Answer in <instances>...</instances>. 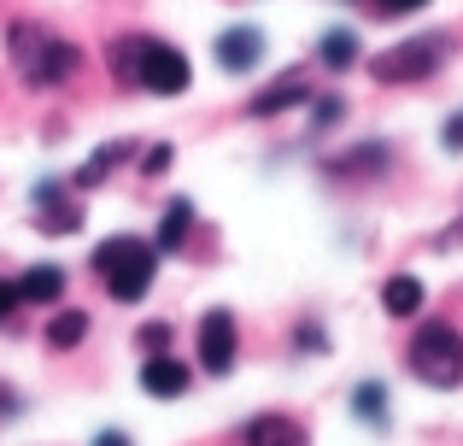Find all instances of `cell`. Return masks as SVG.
<instances>
[{
    "label": "cell",
    "mask_w": 463,
    "mask_h": 446,
    "mask_svg": "<svg viewBox=\"0 0 463 446\" xmlns=\"http://www.w3.org/2000/svg\"><path fill=\"white\" fill-rule=\"evenodd\" d=\"M112 77L170 100V94H188L194 65H188L182 47L158 42V35H124V42H112Z\"/></svg>",
    "instance_id": "cell-1"
},
{
    "label": "cell",
    "mask_w": 463,
    "mask_h": 446,
    "mask_svg": "<svg viewBox=\"0 0 463 446\" xmlns=\"http://www.w3.org/2000/svg\"><path fill=\"white\" fill-rule=\"evenodd\" d=\"M89 264H94V276L106 282V294L124 299V306H136V299H147V288L158 276V247L141 241V235H112V241L94 247Z\"/></svg>",
    "instance_id": "cell-2"
},
{
    "label": "cell",
    "mask_w": 463,
    "mask_h": 446,
    "mask_svg": "<svg viewBox=\"0 0 463 446\" xmlns=\"http://www.w3.org/2000/svg\"><path fill=\"white\" fill-rule=\"evenodd\" d=\"M12 65H18V77L30 82V89H53V82H65V77H77V65H82V53L65 42V35H53V30H42V24H12Z\"/></svg>",
    "instance_id": "cell-3"
},
{
    "label": "cell",
    "mask_w": 463,
    "mask_h": 446,
    "mask_svg": "<svg viewBox=\"0 0 463 446\" xmlns=\"http://www.w3.org/2000/svg\"><path fill=\"white\" fill-rule=\"evenodd\" d=\"M405 365L417 370L429 388H458L463 382V335H458V323H422L417 335H411V346H405Z\"/></svg>",
    "instance_id": "cell-4"
},
{
    "label": "cell",
    "mask_w": 463,
    "mask_h": 446,
    "mask_svg": "<svg viewBox=\"0 0 463 446\" xmlns=\"http://www.w3.org/2000/svg\"><path fill=\"white\" fill-rule=\"evenodd\" d=\"M440 59H446V35H417V42H399L387 53H375L370 77L375 82H422L440 71Z\"/></svg>",
    "instance_id": "cell-5"
},
{
    "label": "cell",
    "mask_w": 463,
    "mask_h": 446,
    "mask_svg": "<svg viewBox=\"0 0 463 446\" xmlns=\"http://www.w3.org/2000/svg\"><path fill=\"white\" fill-rule=\"evenodd\" d=\"M235 358H241L235 311H205V318H200V370H205V376H229Z\"/></svg>",
    "instance_id": "cell-6"
},
{
    "label": "cell",
    "mask_w": 463,
    "mask_h": 446,
    "mask_svg": "<svg viewBox=\"0 0 463 446\" xmlns=\"http://www.w3.org/2000/svg\"><path fill=\"white\" fill-rule=\"evenodd\" d=\"M194 382V370L182 365L176 353H147V365H141V388L153 394V400H182Z\"/></svg>",
    "instance_id": "cell-7"
},
{
    "label": "cell",
    "mask_w": 463,
    "mask_h": 446,
    "mask_svg": "<svg viewBox=\"0 0 463 446\" xmlns=\"http://www.w3.org/2000/svg\"><path fill=\"white\" fill-rule=\"evenodd\" d=\"M212 53H217V65H223V71H235V77H241V71H252L264 59V35L252 30V24H229V30L217 35Z\"/></svg>",
    "instance_id": "cell-8"
},
{
    "label": "cell",
    "mask_w": 463,
    "mask_h": 446,
    "mask_svg": "<svg viewBox=\"0 0 463 446\" xmlns=\"http://www.w3.org/2000/svg\"><path fill=\"white\" fill-rule=\"evenodd\" d=\"M35 223H42L47 235H71V229L82 223V206H71L59 183H42L35 188Z\"/></svg>",
    "instance_id": "cell-9"
},
{
    "label": "cell",
    "mask_w": 463,
    "mask_h": 446,
    "mask_svg": "<svg viewBox=\"0 0 463 446\" xmlns=\"http://www.w3.org/2000/svg\"><path fill=\"white\" fill-rule=\"evenodd\" d=\"M18 299L24 306H59V299H65V270H59V264H30V270L18 276Z\"/></svg>",
    "instance_id": "cell-10"
},
{
    "label": "cell",
    "mask_w": 463,
    "mask_h": 446,
    "mask_svg": "<svg viewBox=\"0 0 463 446\" xmlns=\"http://www.w3.org/2000/svg\"><path fill=\"white\" fill-rule=\"evenodd\" d=\"M422 299H429V288H422V276H411V270H399V276L382 282V311L387 318H417Z\"/></svg>",
    "instance_id": "cell-11"
},
{
    "label": "cell",
    "mask_w": 463,
    "mask_h": 446,
    "mask_svg": "<svg viewBox=\"0 0 463 446\" xmlns=\"http://www.w3.org/2000/svg\"><path fill=\"white\" fill-rule=\"evenodd\" d=\"M241 441H247V446H306V429H299L294 417L270 412V417H252Z\"/></svg>",
    "instance_id": "cell-12"
},
{
    "label": "cell",
    "mask_w": 463,
    "mask_h": 446,
    "mask_svg": "<svg viewBox=\"0 0 463 446\" xmlns=\"http://www.w3.org/2000/svg\"><path fill=\"white\" fill-rule=\"evenodd\" d=\"M188 235H194V200H170L165 218H158L153 247L158 252H182V247H188Z\"/></svg>",
    "instance_id": "cell-13"
},
{
    "label": "cell",
    "mask_w": 463,
    "mask_h": 446,
    "mask_svg": "<svg viewBox=\"0 0 463 446\" xmlns=\"http://www.w3.org/2000/svg\"><path fill=\"white\" fill-rule=\"evenodd\" d=\"M306 100H311V82H306V77H282L276 89H264L259 100L247 106V112H252V118H276V112H288V106H306Z\"/></svg>",
    "instance_id": "cell-14"
},
{
    "label": "cell",
    "mask_w": 463,
    "mask_h": 446,
    "mask_svg": "<svg viewBox=\"0 0 463 446\" xmlns=\"http://www.w3.org/2000/svg\"><path fill=\"white\" fill-rule=\"evenodd\" d=\"M317 65L323 71H352L358 65V35L352 30H328L323 42H317Z\"/></svg>",
    "instance_id": "cell-15"
},
{
    "label": "cell",
    "mask_w": 463,
    "mask_h": 446,
    "mask_svg": "<svg viewBox=\"0 0 463 446\" xmlns=\"http://www.w3.org/2000/svg\"><path fill=\"white\" fill-rule=\"evenodd\" d=\"M89 311H59L53 323H47V346H53V353H71V346H82L89 341Z\"/></svg>",
    "instance_id": "cell-16"
},
{
    "label": "cell",
    "mask_w": 463,
    "mask_h": 446,
    "mask_svg": "<svg viewBox=\"0 0 463 446\" xmlns=\"http://www.w3.org/2000/svg\"><path fill=\"white\" fill-rule=\"evenodd\" d=\"M124 159H129V147H124V141H112V147H100V153H94V159H89V165L77 171V188H100V183H106V176H112V171H118Z\"/></svg>",
    "instance_id": "cell-17"
},
{
    "label": "cell",
    "mask_w": 463,
    "mask_h": 446,
    "mask_svg": "<svg viewBox=\"0 0 463 446\" xmlns=\"http://www.w3.org/2000/svg\"><path fill=\"white\" fill-rule=\"evenodd\" d=\"M352 412H358L364 423L387 429V388H382V382H364V388H352Z\"/></svg>",
    "instance_id": "cell-18"
},
{
    "label": "cell",
    "mask_w": 463,
    "mask_h": 446,
    "mask_svg": "<svg viewBox=\"0 0 463 446\" xmlns=\"http://www.w3.org/2000/svg\"><path fill=\"white\" fill-rule=\"evenodd\" d=\"M387 165V147L382 141H370V147H352L346 159H328V176H346V171H382Z\"/></svg>",
    "instance_id": "cell-19"
},
{
    "label": "cell",
    "mask_w": 463,
    "mask_h": 446,
    "mask_svg": "<svg viewBox=\"0 0 463 446\" xmlns=\"http://www.w3.org/2000/svg\"><path fill=\"white\" fill-rule=\"evenodd\" d=\"M141 346H147V353H170V323H147V329H141Z\"/></svg>",
    "instance_id": "cell-20"
},
{
    "label": "cell",
    "mask_w": 463,
    "mask_h": 446,
    "mask_svg": "<svg viewBox=\"0 0 463 446\" xmlns=\"http://www.w3.org/2000/svg\"><path fill=\"white\" fill-rule=\"evenodd\" d=\"M440 141H446L452 153H463V112H452V118L440 124Z\"/></svg>",
    "instance_id": "cell-21"
},
{
    "label": "cell",
    "mask_w": 463,
    "mask_h": 446,
    "mask_svg": "<svg viewBox=\"0 0 463 446\" xmlns=\"http://www.w3.org/2000/svg\"><path fill=\"white\" fill-rule=\"evenodd\" d=\"M375 6H382L387 18H405V12H422V6H429V0H375Z\"/></svg>",
    "instance_id": "cell-22"
},
{
    "label": "cell",
    "mask_w": 463,
    "mask_h": 446,
    "mask_svg": "<svg viewBox=\"0 0 463 446\" xmlns=\"http://www.w3.org/2000/svg\"><path fill=\"white\" fill-rule=\"evenodd\" d=\"M18 306H24V299H18V282H0V323H6Z\"/></svg>",
    "instance_id": "cell-23"
},
{
    "label": "cell",
    "mask_w": 463,
    "mask_h": 446,
    "mask_svg": "<svg viewBox=\"0 0 463 446\" xmlns=\"http://www.w3.org/2000/svg\"><path fill=\"white\" fill-rule=\"evenodd\" d=\"M299 353H323V329L317 323H299Z\"/></svg>",
    "instance_id": "cell-24"
},
{
    "label": "cell",
    "mask_w": 463,
    "mask_h": 446,
    "mask_svg": "<svg viewBox=\"0 0 463 446\" xmlns=\"http://www.w3.org/2000/svg\"><path fill=\"white\" fill-rule=\"evenodd\" d=\"M165 165H170V147H153L147 159H141V171H147V176H158V171H165Z\"/></svg>",
    "instance_id": "cell-25"
},
{
    "label": "cell",
    "mask_w": 463,
    "mask_h": 446,
    "mask_svg": "<svg viewBox=\"0 0 463 446\" xmlns=\"http://www.w3.org/2000/svg\"><path fill=\"white\" fill-rule=\"evenodd\" d=\"M94 446H129V435H124V429H100V435H94Z\"/></svg>",
    "instance_id": "cell-26"
},
{
    "label": "cell",
    "mask_w": 463,
    "mask_h": 446,
    "mask_svg": "<svg viewBox=\"0 0 463 446\" xmlns=\"http://www.w3.org/2000/svg\"><path fill=\"white\" fill-rule=\"evenodd\" d=\"M0 412H18V400H12V394H6V388H0Z\"/></svg>",
    "instance_id": "cell-27"
}]
</instances>
